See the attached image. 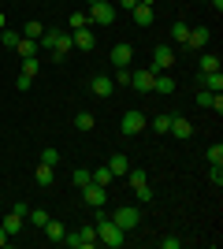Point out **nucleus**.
<instances>
[{
  "instance_id": "f8f14e48",
  "label": "nucleus",
  "mask_w": 223,
  "mask_h": 249,
  "mask_svg": "<svg viewBox=\"0 0 223 249\" xmlns=\"http://www.w3.org/2000/svg\"><path fill=\"white\" fill-rule=\"evenodd\" d=\"M168 134H171V138H179V142H186V138L193 134L190 119H179V115H171V126H168Z\"/></svg>"
},
{
  "instance_id": "0eeeda50",
  "label": "nucleus",
  "mask_w": 223,
  "mask_h": 249,
  "mask_svg": "<svg viewBox=\"0 0 223 249\" xmlns=\"http://www.w3.org/2000/svg\"><path fill=\"white\" fill-rule=\"evenodd\" d=\"M82 201H86L89 208H104V205H108V186L86 182V186H82Z\"/></svg>"
},
{
  "instance_id": "c03bdc74",
  "label": "nucleus",
  "mask_w": 223,
  "mask_h": 249,
  "mask_svg": "<svg viewBox=\"0 0 223 249\" xmlns=\"http://www.w3.org/2000/svg\"><path fill=\"white\" fill-rule=\"evenodd\" d=\"M138 4H149V8H156V0H138Z\"/></svg>"
},
{
  "instance_id": "ddd939ff",
  "label": "nucleus",
  "mask_w": 223,
  "mask_h": 249,
  "mask_svg": "<svg viewBox=\"0 0 223 249\" xmlns=\"http://www.w3.org/2000/svg\"><path fill=\"white\" fill-rule=\"evenodd\" d=\"M153 93H175V78L168 71H153Z\"/></svg>"
},
{
  "instance_id": "37998d69",
  "label": "nucleus",
  "mask_w": 223,
  "mask_h": 249,
  "mask_svg": "<svg viewBox=\"0 0 223 249\" xmlns=\"http://www.w3.org/2000/svg\"><path fill=\"white\" fill-rule=\"evenodd\" d=\"M212 8H216V15H220V11H223V0H212Z\"/></svg>"
},
{
  "instance_id": "2f4dec72",
  "label": "nucleus",
  "mask_w": 223,
  "mask_h": 249,
  "mask_svg": "<svg viewBox=\"0 0 223 249\" xmlns=\"http://www.w3.org/2000/svg\"><path fill=\"white\" fill-rule=\"evenodd\" d=\"M205 160H208V164H223V145H220V142H216V145H208Z\"/></svg>"
},
{
  "instance_id": "b1692460",
  "label": "nucleus",
  "mask_w": 223,
  "mask_h": 249,
  "mask_svg": "<svg viewBox=\"0 0 223 249\" xmlns=\"http://www.w3.org/2000/svg\"><path fill=\"white\" fill-rule=\"evenodd\" d=\"M19 41H22L19 30H4V34H0V49H15Z\"/></svg>"
},
{
  "instance_id": "412c9836",
  "label": "nucleus",
  "mask_w": 223,
  "mask_h": 249,
  "mask_svg": "<svg viewBox=\"0 0 223 249\" xmlns=\"http://www.w3.org/2000/svg\"><path fill=\"white\" fill-rule=\"evenodd\" d=\"M186 37H190V26H186V22H175V26H171V45H186Z\"/></svg>"
},
{
  "instance_id": "f3484780",
  "label": "nucleus",
  "mask_w": 223,
  "mask_h": 249,
  "mask_svg": "<svg viewBox=\"0 0 223 249\" xmlns=\"http://www.w3.org/2000/svg\"><path fill=\"white\" fill-rule=\"evenodd\" d=\"M197 104H201V108H216V112H223V97L212 93V89H201V93H197Z\"/></svg>"
},
{
  "instance_id": "72a5a7b5",
  "label": "nucleus",
  "mask_w": 223,
  "mask_h": 249,
  "mask_svg": "<svg viewBox=\"0 0 223 249\" xmlns=\"http://www.w3.org/2000/svg\"><path fill=\"white\" fill-rule=\"evenodd\" d=\"M168 126H171V115H156V119H153V130H156V134H168Z\"/></svg>"
},
{
  "instance_id": "f03ea898",
  "label": "nucleus",
  "mask_w": 223,
  "mask_h": 249,
  "mask_svg": "<svg viewBox=\"0 0 223 249\" xmlns=\"http://www.w3.org/2000/svg\"><path fill=\"white\" fill-rule=\"evenodd\" d=\"M97 242H104L108 249H119L123 242H127V231L116 227L108 216H101V212H97Z\"/></svg>"
},
{
  "instance_id": "9b49d317",
  "label": "nucleus",
  "mask_w": 223,
  "mask_h": 249,
  "mask_svg": "<svg viewBox=\"0 0 223 249\" xmlns=\"http://www.w3.org/2000/svg\"><path fill=\"white\" fill-rule=\"evenodd\" d=\"M71 45H74V49H82V52H93L97 37H93V30H86V26H78V30L71 34Z\"/></svg>"
},
{
  "instance_id": "79ce46f5",
  "label": "nucleus",
  "mask_w": 223,
  "mask_h": 249,
  "mask_svg": "<svg viewBox=\"0 0 223 249\" xmlns=\"http://www.w3.org/2000/svg\"><path fill=\"white\" fill-rule=\"evenodd\" d=\"M4 246H8V231L0 227V249H4Z\"/></svg>"
},
{
  "instance_id": "9d476101",
  "label": "nucleus",
  "mask_w": 223,
  "mask_h": 249,
  "mask_svg": "<svg viewBox=\"0 0 223 249\" xmlns=\"http://www.w3.org/2000/svg\"><path fill=\"white\" fill-rule=\"evenodd\" d=\"M108 60L116 63V67H130V60H134V49H130L127 41H119V45H112V56Z\"/></svg>"
},
{
  "instance_id": "c9c22d12",
  "label": "nucleus",
  "mask_w": 223,
  "mask_h": 249,
  "mask_svg": "<svg viewBox=\"0 0 223 249\" xmlns=\"http://www.w3.org/2000/svg\"><path fill=\"white\" fill-rule=\"evenodd\" d=\"M41 164H60V153H56V149H41Z\"/></svg>"
},
{
  "instance_id": "6ab92c4d",
  "label": "nucleus",
  "mask_w": 223,
  "mask_h": 249,
  "mask_svg": "<svg viewBox=\"0 0 223 249\" xmlns=\"http://www.w3.org/2000/svg\"><path fill=\"white\" fill-rule=\"evenodd\" d=\"M22 223H26V216H19V212H8V216H4V223H0V227L8 231V238H11V234H19V231H22Z\"/></svg>"
},
{
  "instance_id": "f704fd0d",
  "label": "nucleus",
  "mask_w": 223,
  "mask_h": 249,
  "mask_svg": "<svg viewBox=\"0 0 223 249\" xmlns=\"http://www.w3.org/2000/svg\"><path fill=\"white\" fill-rule=\"evenodd\" d=\"M22 74H37V56H26V60H22Z\"/></svg>"
},
{
  "instance_id": "c756f323",
  "label": "nucleus",
  "mask_w": 223,
  "mask_h": 249,
  "mask_svg": "<svg viewBox=\"0 0 223 249\" xmlns=\"http://www.w3.org/2000/svg\"><path fill=\"white\" fill-rule=\"evenodd\" d=\"M71 182H74L78 190H82L86 182H93V178H89V171H86V167H74V171H71Z\"/></svg>"
},
{
  "instance_id": "ea45409f",
  "label": "nucleus",
  "mask_w": 223,
  "mask_h": 249,
  "mask_svg": "<svg viewBox=\"0 0 223 249\" xmlns=\"http://www.w3.org/2000/svg\"><path fill=\"white\" fill-rule=\"evenodd\" d=\"M15 86H19V89H30L34 78H30V74H19V78H15Z\"/></svg>"
},
{
  "instance_id": "7c9ffc66",
  "label": "nucleus",
  "mask_w": 223,
  "mask_h": 249,
  "mask_svg": "<svg viewBox=\"0 0 223 249\" xmlns=\"http://www.w3.org/2000/svg\"><path fill=\"white\" fill-rule=\"evenodd\" d=\"M116 86H123V89H130V67H116V78H112Z\"/></svg>"
},
{
  "instance_id": "473e14b6",
  "label": "nucleus",
  "mask_w": 223,
  "mask_h": 249,
  "mask_svg": "<svg viewBox=\"0 0 223 249\" xmlns=\"http://www.w3.org/2000/svg\"><path fill=\"white\" fill-rule=\"evenodd\" d=\"M208 178H212V186L220 190L223 186V164H208Z\"/></svg>"
},
{
  "instance_id": "aec40b11",
  "label": "nucleus",
  "mask_w": 223,
  "mask_h": 249,
  "mask_svg": "<svg viewBox=\"0 0 223 249\" xmlns=\"http://www.w3.org/2000/svg\"><path fill=\"white\" fill-rule=\"evenodd\" d=\"M41 231H45V238H49V242H64V234H67L60 219H49V223H45Z\"/></svg>"
},
{
  "instance_id": "dca6fc26",
  "label": "nucleus",
  "mask_w": 223,
  "mask_h": 249,
  "mask_svg": "<svg viewBox=\"0 0 223 249\" xmlns=\"http://www.w3.org/2000/svg\"><path fill=\"white\" fill-rule=\"evenodd\" d=\"M208 37H212V30L197 26V30H190V37H186V49H205V45H208Z\"/></svg>"
},
{
  "instance_id": "e433bc0d",
  "label": "nucleus",
  "mask_w": 223,
  "mask_h": 249,
  "mask_svg": "<svg viewBox=\"0 0 223 249\" xmlns=\"http://www.w3.org/2000/svg\"><path fill=\"white\" fill-rule=\"evenodd\" d=\"M78 26H89V19H86V11H74V15H71V30H78Z\"/></svg>"
},
{
  "instance_id": "7ed1b4c3",
  "label": "nucleus",
  "mask_w": 223,
  "mask_h": 249,
  "mask_svg": "<svg viewBox=\"0 0 223 249\" xmlns=\"http://www.w3.org/2000/svg\"><path fill=\"white\" fill-rule=\"evenodd\" d=\"M116 4H112V0H93V4H89V11H86V19L93 22V26H112V22H116Z\"/></svg>"
},
{
  "instance_id": "20e7f679",
  "label": "nucleus",
  "mask_w": 223,
  "mask_h": 249,
  "mask_svg": "<svg viewBox=\"0 0 223 249\" xmlns=\"http://www.w3.org/2000/svg\"><path fill=\"white\" fill-rule=\"evenodd\" d=\"M145 126H149V119H145V115L138 112V108H130V112L123 115V119H119V130H123V134H127V138L141 134V130H145Z\"/></svg>"
},
{
  "instance_id": "423d86ee",
  "label": "nucleus",
  "mask_w": 223,
  "mask_h": 249,
  "mask_svg": "<svg viewBox=\"0 0 223 249\" xmlns=\"http://www.w3.org/2000/svg\"><path fill=\"white\" fill-rule=\"evenodd\" d=\"M64 242L71 249H93L97 246V227H82V231H74V234H64Z\"/></svg>"
},
{
  "instance_id": "393cba45",
  "label": "nucleus",
  "mask_w": 223,
  "mask_h": 249,
  "mask_svg": "<svg viewBox=\"0 0 223 249\" xmlns=\"http://www.w3.org/2000/svg\"><path fill=\"white\" fill-rule=\"evenodd\" d=\"M26 219H30L34 227L41 231V227H45V223H49V212H45V208H30V212H26Z\"/></svg>"
},
{
  "instance_id": "a878e982",
  "label": "nucleus",
  "mask_w": 223,
  "mask_h": 249,
  "mask_svg": "<svg viewBox=\"0 0 223 249\" xmlns=\"http://www.w3.org/2000/svg\"><path fill=\"white\" fill-rule=\"evenodd\" d=\"M15 52H19L22 60H26V56H37V41H30V37H22V41L15 45Z\"/></svg>"
},
{
  "instance_id": "c85d7f7f",
  "label": "nucleus",
  "mask_w": 223,
  "mask_h": 249,
  "mask_svg": "<svg viewBox=\"0 0 223 249\" xmlns=\"http://www.w3.org/2000/svg\"><path fill=\"white\" fill-rule=\"evenodd\" d=\"M89 178H93L97 186H108V182H112V171H108V164H104V167H97V171H89Z\"/></svg>"
},
{
  "instance_id": "bb28decb",
  "label": "nucleus",
  "mask_w": 223,
  "mask_h": 249,
  "mask_svg": "<svg viewBox=\"0 0 223 249\" xmlns=\"http://www.w3.org/2000/svg\"><path fill=\"white\" fill-rule=\"evenodd\" d=\"M93 123H97V119H93L89 112H78V115H74V126H78L82 134H86V130H93Z\"/></svg>"
},
{
  "instance_id": "4c0bfd02",
  "label": "nucleus",
  "mask_w": 223,
  "mask_h": 249,
  "mask_svg": "<svg viewBox=\"0 0 223 249\" xmlns=\"http://www.w3.org/2000/svg\"><path fill=\"white\" fill-rule=\"evenodd\" d=\"M134 197H138L141 205H149V201H153V186H141V190H134Z\"/></svg>"
},
{
  "instance_id": "f257e3e1",
  "label": "nucleus",
  "mask_w": 223,
  "mask_h": 249,
  "mask_svg": "<svg viewBox=\"0 0 223 249\" xmlns=\"http://www.w3.org/2000/svg\"><path fill=\"white\" fill-rule=\"evenodd\" d=\"M41 45L49 49V56H52L56 63L67 60V52L74 49V45H71V34H67V30H45V34H41Z\"/></svg>"
},
{
  "instance_id": "cd10ccee",
  "label": "nucleus",
  "mask_w": 223,
  "mask_h": 249,
  "mask_svg": "<svg viewBox=\"0 0 223 249\" xmlns=\"http://www.w3.org/2000/svg\"><path fill=\"white\" fill-rule=\"evenodd\" d=\"M208 71H220V56H212V52L201 56V74H208Z\"/></svg>"
},
{
  "instance_id": "5701e85b",
  "label": "nucleus",
  "mask_w": 223,
  "mask_h": 249,
  "mask_svg": "<svg viewBox=\"0 0 223 249\" xmlns=\"http://www.w3.org/2000/svg\"><path fill=\"white\" fill-rule=\"evenodd\" d=\"M52 164H41V160H37V186H52Z\"/></svg>"
},
{
  "instance_id": "2eb2a0df",
  "label": "nucleus",
  "mask_w": 223,
  "mask_h": 249,
  "mask_svg": "<svg viewBox=\"0 0 223 249\" xmlns=\"http://www.w3.org/2000/svg\"><path fill=\"white\" fill-rule=\"evenodd\" d=\"M134 15V22L138 26H153V19H156V8H149V4H138V8L130 11Z\"/></svg>"
},
{
  "instance_id": "a211bd4d",
  "label": "nucleus",
  "mask_w": 223,
  "mask_h": 249,
  "mask_svg": "<svg viewBox=\"0 0 223 249\" xmlns=\"http://www.w3.org/2000/svg\"><path fill=\"white\" fill-rule=\"evenodd\" d=\"M93 93L97 97H112V93H116V82H112L108 74H97V78H93Z\"/></svg>"
},
{
  "instance_id": "4468645a",
  "label": "nucleus",
  "mask_w": 223,
  "mask_h": 249,
  "mask_svg": "<svg viewBox=\"0 0 223 249\" xmlns=\"http://www.w3.org/2000/svg\"><path fill=\"white\" fill-rule=\"evenodd\" d=\"M108 171H112V178H127V171H130V160L123 153H116L112 160H108Z\"/></svg>"
},
{
  "instance_id": "58836bf2",
  "label": "nucleus",
  "mask_w": 223,
  "mask_h": 249,
  "mask_svg": "<svg viewBox=\"0 0 223 249\" xmlns=\"http://www.w3.org/2000/svg\"><path fill=\"white\" fill-rule=\"evenodd\" d=\"M182 238H160V249H179Z\"/></svg>"
},
{
  "instance_id": "4be33fe9",
  "label": "nucleus",
  "mask_w": 223,
  "mask_h": 249,
  "mask_svg": "<svg viewBox=\"0 0 223 249\" xmlns=\"http://www.w3.org/2000/svg\"><path fill=\"white\" fill-rule=\"evenodd\" d=\"M22 37H30V41H41V34H45V26H41V22H37V19H34V22H26V26H22Z\"/></svg>"
},
{
  "instance_id": "39448f33",
  "label": "nucleus",
  "mask_w": 223,
  "mask_h": 249,
  "mask_svg": "<svg viewBox=\"0 0 223 249\" xmlns=\"http://www.w3.org/2000/svg\"><path fill=\"white\" fill-rule=\"evenodd\" d=\"M108 219H112L116 227H123V231H134L141 223V212H138V208H130V205H123V208H116Z\"/></svg>"
},
{
  "instance_id": "6e6552de",
  "label": "nucleus",
  "mask_w": 223,
  "mask_h": 249,
  "mask_svg": "<svg viewBox=\"0 0 223 249\" xmlns=\"http://www.w3.org/2000/svg\"><path fill=\"white\" fill-rule=\"evenodd\" d=\"M171 63H175V49H171V45H156V49H153V67H149V71H168Z\"/></svg>"
},
{
  "instance_id": "a19ab883",
  "label": "nucleus",
  "mask_w": 223,
  "mask_h": 249,
  "mask_svg": "<svg viewBox=\"0 0 223 249\" xmlns=\"http://www.w3.org/2000/svg\"><path fill=\"white\" fill-rule=\"evenodd\" d=\"M116 8H123V11H134V8H138V0H116Z\"/></svg>"
},
{
  "instance_id": "1a4fd4ad",
  "label": "nucleus",
  "mask_w": 223,
  "mask_h": 249,
  "mask_svg": "<svg viewBox=\"0 0 223 249\" xmlns=\"http://www.w3.org/2000/svg\"><path fill=\"white\" fill-rule=\"evenodd\" d=\"M130 89H134V93H153V71H149V67L130 71Z\"/></svg>"
}]
</instances>
